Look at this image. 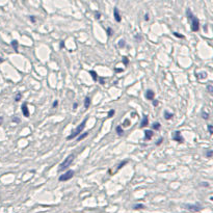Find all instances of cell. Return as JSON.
I'll use <instances>...</instances> for the list:
<instances>
[{
    "label": "cell",
    "mask_w": 213,
    "mask_h": 213,
    "mask_svg": "<svg viewBox=\"0 0 213 213\" xmlns=\"http://www.w3.org/2000/svg\"><path fill=\"white\" fill-rule=\"evenodd\" d=\"M86 121H87V118H86V119H84L83 121H82V123L80 124L79 126H77V127H76L75 129H74L73 131L71 132V134L68 136V137H67V140H73V138H75V137H77V136H79L80 133H81V132L83 131L84 128H85Z\"/></svg>",
    "instance_id": "obj_1"
},
{
    "label": "cell",
    "mask_w": 213,
    "mask_h": 213,
    "mask_svg": "<svg viewBox=\"0 0 213 213\" xmlns=\"http://www.w3.org/2000/svg\"><path fill=\"white\" fill-rule=\"evenodd\" d=\"M74 157H75V156H74L73 154H70V155H69L68 157L60 163L59 167H58V172L60 173V172H64L65 170H67V168L72 164V162H73V160H74Z\"/></svg>",
    "instance_id": "obj_2"
},
{
    "label": "cell",
    "mask_w": 213,
    "mask_h": 213,
    "mask_svg": "<svg viewBox=\"0 0 213 213\" xmlns=\"http://www.w3.org/2000/svg\"><path fill=\"white\" fill-rule=\"evenodd\" d=\"M184 207L186 208L187 210H189V211L191 212H199L201 211L203 208H202V206L200 205V204H185Z\"/></svg>",
    "instance_id": "obj_3"
},
{
    "label": "cell",
    "mask_w": 213,
    "mask_h": 213,
    "mask_svg": "<svg viewBox=\"0 0 213 213\" xmlns=\"http://www.w3.org/2000/svg\"><path fill=\"white\" fill-rule=\"evenodd\" d=\"M191 31H193V32H197V31H199L200 29V20L197 18V17H193L192 19H191Z\"/></svg>",
    "instance_id": "obj_4"
},
{
    "label": "cell",
    "mask_w": 213,
    "mask_h": 213,
    "mask_svg": "<svg viewBox=\"0 0 213 213\" xmlns=\"http://www.w3.org/2000/svg\"><path fill=\"white\" fill-rule=\"evenodd\" d=\"M74 174H75V172L74 170H68V172H66L64 175H62V176L59 177V181H68V180H70V179L73 178V176H74Z\"/></svg>",
    "instance_id": "obj_5"
},
{
    "label": "cell",
    "mask_w": 213,
    "mask_h": 213,
    "mask_svg": "<svg viewBox=\"0 0 213 213\" xmlns=\"http://www.w3.org/2000/svg\"><path fill=\"white\" fill-rule=\"evenodd\" d=\"M173 138H174V140H176V142H179V143H183V142H184V138H183V136L181 135V132L180 131H176V132H175Z\"/></svg>",
    "instance_id": "obj_6"
},
{
    "label": "cell",
    "mask_w": 213,
    "mask_h": 213,
    "mask_svg": "<svg viewBox=\"0 0 213 213\" xmlns=\"http://www.w3.org/2000/svg\"><path fill=\"white\" fill-rule=\"evenodd\" d=\"M21 110H22V113L25 118H28L29 117V110H28V107H27V102H24L21 106Z\"/></svg>",
    "instance_id": "obj_7"
},
{
    "label": "cell",
    "mask_w": 213,
    "mask_h": 213,
    "mask_svg": "<svg viewBox=\"0 0 213 213\" xmlns=\"http://www.w3.org/2000/svg\"><path fill=\"white\" fill-rule=\"evenodd\" d=\"M113 17H115V20L117 21L118 23H120L122 21V18H121V15H120L119 12V10H118V7H115V10H113Z\"/></svg>",
    "instance_id": "obj_8"
},
{
    "label": "cell",
    "mask_w": 213,
    "mask_h": 213,
    "mask_svg": "<svg viewBox=\"0 0 213 213\" xmlns=\"http://www.w3.org/2000/svg\"><path fill=\"white\" fill-rule=\"evenodd\" d=\"M145 98H147V100H154V98H155V93L152 90H148L147 92H145Z\"/></svg>",
    "instance_id": "obj_9"
},
{
    "label": "cell",
    "mask_w": 213,
    "mask_h": 213,
    "mask_svg": "<svg viewBox=\"0 0 213 213\" xmlns=\"http://www.w3.org/2000/svg\"><path fill=\"white\" fill-rule=\"evenodd\" d=\"M153 135H154V133H153V131L152 130H145V138L147 140H150L152 137H153Z\"/></svg>",
    "instance_id": "obj_10"
},
{
    "label": "cell",
    "mask_w": 213,
    "mask_h": 213,
    "mask_svg": "<svg viewBox=\"0 0 213 213\" xmlns=\"http://www.w3.org/2000/svg\"><path fill=\"white\" fill-rule=\"evenodd\" d=\"M148 124H149V118H148V115H143L142 121V123H140V127L142 128L147 127Z\"/></svg>",
    "instance_id": "obj_11"
},
{
    "label": "cell",
    "mask_w": 213,
    "mask_h": 213,
    "mask_svg": "<svg viewBox=\"0 0 213 213\" xmlns=\"http://www.w3.org/2000/svg\"><path fill=\"white\" fill-rule=\"evenodd\" d=\"M173 118H174V113H170V112H168L167 110H164V119L170 121V120H172Z\"/></svg>",
    "instance_id": "obj_12"
},
{
    "label": "cell",
    "mask_w": 213,
    "mask_h": 213,
    "mask_svg": "<svg viewBox=\"0 0 213 213\" xmlns=\"http://www.w3.org/2000/svg\"><path fill=\"white\" fill-rule=\"evenodd\" d=\"M195 77L198 78V79H205V78H207V73L206 72H202V73H195Z\"/></svg>",
    "instance_id": "obj_13"
},
{
    "label": "cell",
    "mask_w": 213,
    "mask_h": 213,
    "mask_svg": "<svg viewBox=\"0 0 213 213\" xmlns=\"http://www.w3.org/2000/svg\"><path fill=\"white\" fill-rule=\"evenodd\" d=\"M90 106V97H85L84 99V108H88Z\"/></svg>",
    "instance_id": "obj_14"
},
{
    "label": "cell",
    "mask_w": 213,
    "mask_h": 213,
    "mask_svg": "<svg viewBox=\"0 0 213 213\" xmlns=\"http://www.w3.org/2000/svg\"><path fill=\"white\" fill-rule=\"evenodd\" d=\"M18 46H19V44H18V41H16V40H14V41H12V47L14 48V50L15 51L18 53Z\"/></svg>",
    "instance_id": "obj_15"
},
{
    "label": "cell",
    "mask_w": 213,
    "mask_h": 213,
    "mask_svg": "<svg viewBox=\"0 0 213 213\" xmlns=\"http://www.w3.org/2000/svg\"><path fill=\"white\" fill-rule=\"evenodd\" d=\"M186 16H187V19H188V20H191V19L193 18V14H192V12H191V10L190 8H187L186 10Z\"/></svg>",
    "instance_id": "obj_16"
},
{
    "label": "cell",
    "mask_w": 213,
    "mask_h": 213,
    "mask_svg": "<svg viewBox=\"0 0 213 213\" xmlns=\"http://www.w3.org/2000/svg\"><path fill=\"white\" fill-rule=\"evenodd\" d=\"M115 131H117L118 135H120V136H122L124 134V130H123V128H122V126H117Z\"/></svg>",
    "instance_id": "obj_17"
},
{
    "label": "cell",
    "mask_w": 213,
    "mask_h": 213,
    "mask_svg": "<svg viewBox=\"0 0 213 213\" xmlns=\"http://www.w3.org/2000/svg\"><path fill=\"white\" fill-rule=\"evenodd\" d=\"M145 206L143 204H136V205L133 206V209L134 210H140V209H145Z\"/></svg>",
    "instance_id": "obj_18"
},
{
    "label": "cell",
    "mask_w": 213,
    "mask_h": 213,
    "mask_svg": "<svg viewBox=\"0 0 213 213\" xmlns=\"http://www.w3.org/2000/svg\"><path fill=\"white\" fill-rule=\"evenodd\" d=\"M90 74L92 75V78H93V80L94 81H97L98 80V74L96 73L95 71H90Z\"/></svg>",
    "instance_id": "obj_19"
},
{
    "label": "cell",
    "mask_w": 213,
    "mask_h": 213,
    "mask_svg": "<svg viewBox=\"0 0 213 213\" xmlns=\"http://www.w3.org/2000/svg\"><path fill=\"white\" fill-rule=\"evenodd\" d=\"M87 135H88V132H85V133H83V134H81V135H79V136H78L77 140H78V142H80V140H84V138H85Z\"/></svg>",
    "instance_id": "obj_20"
},
{
    "label": "cell",
    "mask_w": 213,
    "mask_h": 213,
    "mask_svg": "<svg viewBox=\"0 0 213 213\" xmlns=\"http://www.w3.org/2000/svg\"><path fill=\"white\" fill-rule=\"evenodd\" d=\"M152 127H153L154 130H159L160 128H161V125H160V123H158V122H157V123H154Z\"/></svg>",
    "instance_id": "obj_21"
},
{
    "label": "cell",
    "mask_w": 213,
    "mask_h": 213,
    "mask_svg": "<svg viewBox=\"0 0 213 213\" xmlns=\"http://www.w3.org/2000/svg\"><path fill=\"white\" fill-rule=\"evenodd\" d=\"M206 88H207V92L209 93V94H212L213 93V85L212 84H207V86H206Z\"/></svg>",
    "instance_id": "obj_22"
},
{
    "label": "cell",
    "mask_w": 213,
    "mask_h": 213,
    "mask_svg": "<svg viewBox=\"0 0 213 213\" xmlns=\"http://www.w3.org/2000/svg\"><path fill=\"white\" fill-rule=\"evenodd\" d=\"M21 98H22V94H21V93H17L16 97H15V101H16V102H19V101L21 100Z\"/></svg>",
    "instance_id": "obj_23"
},
{
    "label": "cell",
    "mask_w": 213,
    "mask_h": 213,
    "mask_svg": "<svg viewBox=\"0 0 213 213\" xmlns=\"http://www.w3.org/2000/svg\"><path fill=\"white\" fill-rule=\"evenodd\" d=\"M118 45H119V47H120V48H124V47H125V45H126L125 40H120V41H119V44H118Z\"/></svg>",
    "instance_id": "obj_24"
},
{
    "label": "cell",
    "mask_w": 213,
    "mask_h": 213,
    "mask_svg": "<svg viewBox=\"0 0 213 213\" xmlns=\"http://www.w3.org/2000/svg\"><path fill=\"white\" fill-rule=\"evenodd\" d=\"M212 155H213V151H212V150H208V151L206 152V154H205V156L207 158H211Z\"/></svg>",
    "instance_id": "obj_25"
},
{
    "label": "cell",
    "mask_w": 213,
    "mask_h": 213,
    "mask_svg": "<svg viewBox=\"0 0 213 213\" xmlns=\"http://www.w3.org/2000/svg\"><path fill=\"white\" fill-rule=\"evenodd\" d=\"M115 109H110V110L108 111V115H107V118H112L113 115H115Z\"/></svg>",
    "instance_id": "obj_26"
},
{
    "label": "cell",
    "mask_w": 213,
    "mask_h": 213,
    "mask_svg": "<svg viewBox=\"0 0 213 213\" xmlns=\"http://www.w3.org/2000/svg\"><path fill=\"white\" fill-rule=\"evenodd\" d=\"M127 163H128V160H125V161H123V162H122V163H120V164H119V166H118V170H121V168L123 167V166L125 165V164H127Z\"/></svg>",
    "instance_id": "obj_27"
},
{
    "label": "cell",
    "mask_w": 213,
    "mask_h": 213,
    "mask_svg": "<svg viewBox=\"0 0 213 213\" xmlns=\"http://www.w3.org/2000/svg\"><path fill=\"white\" fill-rule=\"evenodd\" d=\"M202 118H203L204 120H208V119H209V113H208V112H204V111H203V112H202Z\"/></svg>",
    "instance_id": "obj_28"
},
{
    "label": "cell",
    "mask_w": 213,
    "mask_h": 213,
    "mask_svg": "<svg viewBox=\"0 0 213 213\" xmlns=\"http://www.w3.org/2000/svg\"><path fill=\"white\" fill-rule=\"evenodd\" d=\"M106 32H107V35H108V37H111V35H112V29H111L110 27H108V28L106 29Z\"/></svg>",
    "instance_id": "obj_29"
},
{
    "label": "cell",
    "mask_w": 213,
    "mask_h": 213,
    "mask_svg": "<svg viewBox=\"0 0 213 213\" xmlns=\"http://www.w3.org/2000/svg\"><path fill=\"white\" fill-rule=\"evenodd\" d=\"M208 131H209V133L210 134H213V127H212V125H208Z\"/></svg>",
    "instance_id": "obj_30"
},
{
    "label": "cell",
    "mask_w": 213,
    "mask_h": 213,
    "mask_svg": "<svg viewBox=\"0 0 213 213\" xmlns=\"http://www.w3.org/2000/svg\"><path fill=\"white\" fill-rule=\"evenodd\" d=\"M128 62H129V59H128L127 57H123V64L125 65V66H127Z\"/></svg>",
    "instance_id": "obj_31"
},
{
    "label": "cell",
    "mask_w": 213,
    "mask_h": 213,
    "mask_svg": "<svg viewBox=\"0 0 213 213\" xmlns=\"http://www.w3.org/2000/svg\"><path fill=\"white\" fill-rule=\"evenodd\" d=\"M174 35H175V37H179V39H183V37H184V35H179L178 32H174Z\"/></svg>",
    "instance_id": "obj_32"
},
{
    "label": "cell",
    "mask_w": 213,
    "mask_h": 213,
    "mask_svg": "<svg viewBox=\"0 0 213 213\" xmlns=\"http://www.w3.org/2000/svg\"><path fill=\"white\" fill-rule=\"evenodd\" d=\"M125 127H128V126H130V122H129V120H125V122H124V124H123Z\"/></svg>",
    "instance_id": "obj_33"
},
{
    "label": "cell",
    "mask_w": 213,
    "mask_h": 213,
    "mask_svg": "<svg viewBox=\"0 0 213 213\" xmlns=\"http://www.w3.org/2000/svg\"><path fill=\"white\" fill-rule=\"evenodd\" d=\"M99 81H100V84H102V85H104V84H105V80H104V78H103V77L99 78Z\"/></svg>",
    "instance_id": "obj_34"
},
{
    "label": "cell",
    "mask_w": 213,
    "mask_h": 213,
    "mask_svg": "<svg viewBox=\"0 0 213 213\" xmlns=\"http://www.w3.org/2000/svg\"><path fill=\"white\" fill-rule=\"evenodd\" d=\"M57 105H58V101L55 100L53 102V104H52V107H53V108H56V107H57Z\"/></svg>",
    "instance_id": "obj_35"
},
{
    "label": "cell",
    "mask_w": 213,
    "mask_h": 213,
    "mask_svg": "<svg viewBox=\"0 0 213 213\" xmlns=\"http://www.w3.org/2000/svg\"><path fill=\"white\" fill-rule=\"evenodd\" d=\"M163 142V138L160 137L159 140H158V142H156V145H161V142Z\"/></svg>",
    "instance_id": "obj_36"
},
{
    "label": "cell",
    "mask_w": 213,
    "mask_h": 213,
    "mask_svg": "<svg viewBox=\"0 0 213 213\" xmlns=\"http://www.w3.org/2000/svg\"><path fill=\"white\" fill-rule=\"evenodd\" d=\"M12 122H14V123H19V122H20V120H19V118L14 117V118H12Z\"/></svg>",
    "instance_id": "obj_37"
},
{
    "label": "cell",
    "mask_w": 213,
    "mask_h": 213,
    "mask_svg": "<svg viewBox=\"0 0 213 213\" xmlns=\"http://www.w3.org/2000/svg\"><path fill=\"white\" fill-rule=\"evenodd\" d=\"M95 17H96V19H97V20H99V19H100L101 18V14H100V12H96V15H95Z\"/></svg>",
    "instance_id": "obj_38"
},
{
    "label": "cell",
    "mask_w": 213,
    "mask_h": 213,
    "mask_svg": "<svg viewBox=\"0 0 213 213\" xmlns=\"http://www.w3.org/2000/svg\"><path fill=\"white\" fill-rule=\"evenodd\" d=\"M29 19H30V21L32 23H35V16H30V17H29Z\"/></svg>",
    "instance_id": "obj_39"
},
{
    "label": "cell",
    "mask_w": 213,
    "mask_h": 213,
    "mask_svg": "<svg viewBox=\"0 0 213 213\" xmlns=\"http://www.w3.org/2000/svg\"><path fill=\"white\" fill-rule=\"evenodd\" d=\"M152 101H153V105H154V106H157V105H158V100H152Z\"/></svg>",
    "instance_id": "obj_40"
},
{
    "label": "cell",
    "mask_w": 213,
    "mask_h": 213,
    "mask_svg": "<svg viewBox=\"0 0 213 213\" xmlns=\"http://www.w3.org/2000/svg\"><path fill=\"white\" fill-rule=\"evenodd\" d=\"M202 186H206V187H208V186H209V184H208V183L207 182H202Z\"/></svg>",
    "instance_id": "obj_41"
},
{
    "label": "cell",
    "mask_w": 213,
    "mask_h": 213,
    "mask_svg": "<svg viewBox=\"0 0 213 213\" xmlns=\"http://www.w3.org/2000/svg\"><path fill=\"white\" fill-rule=\"evenodd\" d=\"M64 46H65V43H64V41H62L60 42V44H59V48L62 49V48H64Z\"/></svg>",
    "instance_id": "obj_42"
},
{
    "label": "cell",
    "mask_w": 213,
    "mask_h": 213,
    "mask_svg": "<svg viewBox=\"0 0 213 213\" xmlns=\"http://www.w3.org/2000/svg\"><path fill=\"white\" fill-rule=\"evenodd\" d=\"M77 107H78V104H77V103H74V104H73V108H74V109H76V108H77Z\"/></svg>",
    "instance_id": "obj_43"
},
{
    "label": "cell",
    "mask_w": 213,
    "mask_h": 213,
    "mask_svg": "<svg viewBox=\"0 0 213 213\" xmlns=\"http://www.w3.org/2000/svg\"><path fill=\"white\" fill-rule=\"evenodd\" d=\"M145 21H149V15H148V14L145 16Z\"/></svg>",
    "instance_id": "obj_44"
},
{
    "label": "cell",
    "mask_w": 213,
    "mask_h": 213,
    "mask_svg": "<svg viewBox=\"0 0 213 213\" xmlns=\"http://www.w3.org/2000/svg\"><path fill=\"white\" fill-rule=\"evenodd\" d=\"M2 122H3V118H2V117H0V126L2 125Z\"/></svg>",
    "instance_id": "obj_45"
},
{
    "label": "cell",
    "mask_w": 213,
    "mask_h": 213,
    "mask_svg": "<svg viewBox=\"0 0 213 213\" xmlns=\"http://www.w3.org/2000/svg\"><path fill=\"white\" fill-rule=\"evenodd\" d=\"M115 72H123V69H115Z\"/></svg>",
    "instance_id": "obj_46"
},
{
    "label": "cell",
    "mask_w": 213,
    "mask_h": 213,
    "mask_svg": "<svg viewBox=\"0 0 213 213\" xmlns=\"http://www.w3.org/2000/svg\"><path fill=\"white\" fill-rule=\"evenodd\" d=\"M4 62V59H3V58H1V57H0V62Z\"/></svg>",
    "instance_id": "obj_47"
}]
</instances>
